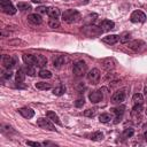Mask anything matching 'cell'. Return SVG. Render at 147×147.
Listing matches in <instances>:
<instances>
[{"instance_id": "obj_18", "label": "cell", "mask_w": 147, "mask_h": 147, "mask_svg": "<svg viewBox=\"0 0 147 147\" xmlns=\"http://www.w3.org/2000/svg\"><path fill=\"white\" fill-rule=\"evenodd\" d=\"M64 63V56H62V55H55L54 57H53V67L54 68H60L62 64Z\"/></svg>"}, {"instance_id": "obj_10", "label": "cell", "mask_w": 147, "mask_h": 147, "mask_svg": "<svg viewBox=\"0 0 147 147\" xmlns=\"http://www.w3.org/2000/svg\"><path fill=\"white\" fill-rule=\"evenodd\" d=\"M88 99L91 102L93 103H98L100 101H102L103 99V94H102V91L101 90H96V91H93L92 93H90L88 95Z\"/></svg>"}, {"instance_id": "obj_5", "label": "cell", "mask_w": 147, "mask_h": 147, "mask_svg": "<svg viewBox=\"0 0 147 147\" xmlns=\"http://www.w3.org/2000/svg\"><path fill=\"white\" fill-rule=\"evenodd\" d=\"M102 29L100 26H94V25H90V26H85V29H83V32L88 36V37H94V36H100L102 33Z\"/></svg>"}, {"instance_id": "obj_8", "label": "cell", "mask_w": 147, "mask_h": 147, "mask_svg": "<svg viewBox=\"0 0 147 147\" xmlns=\"http://www.w3.org/2000/svg\"><path fill=\"white\" fill-rule=\"evenodd\" d=\"M37 124H38L39 127H41L44 130H48V131H55L56 130L55 126L53 125V123L49 122V118L48 119H46V118H39L37 121Z\"/></svg>"}, {"instance_id": "obj_35", "label": "cell", "mask_w": 147, "mask_h": 147, "mask_svg": "<svg viewBox=\"0 0 147 147\" xmlns=\"http://www.w3.org/2000/svg\"><path fill=\"white\" fill-rule=\"evenodd\" d=\"M38 56V63H37V67H45L47 64V60L42 56V55H37Z\"/></svg>"}, {"instance_id": "obj_20", "label": "cell", "mask_w": 147, "mask_h": 147, "mask_svg": "<svg viewBox=\"0 0 147 147\" xmlns=\"http://www.w3.org/2000/svg\"><path fill=\"white\" fill-rule=\"evenodd\" d=\"M47 117H48L52 122H54L55 124H57V125H62V123H61V121H60L59 116H57L54 111H47Z\"/></svg>"}, {"instance_id": "obj_12", "label": "cell", "mask_w": 147, "mask_h": 147, "mask_svg": "<svg viewBox=\"0 0 147 147\" xmlns=\"http://www.w3.org/2000/svg\"><path fill=\"white\" fill-rule=\"evenodd\" d=\"M124 100H125V92L123 90L115 92L111 96V102L114 103H122Z\"/></svg>"}, {"instance_id": "obj_31", "label": "cell", "mask_w": 147, "mask_h": 147, "mask_svg": "<svg viewBox=\"0 0 147 147\" xmlns=\"http://www.w3.org/2000/svg\"><path fill=\"white\" fill-rule=\"evenodd\" d=\"M96 17H98L96 14H91V15H88V16L85 17L84 23H85V24H91V23H93V22L96 20Z\"/></svg>"}, {"instance_id": "obj_13", "label": "cell", "mask_w": 147, "mask_h": 147, "mask_svg": "<svg viewBox=\"0 0 147 147\" xmlns=\"http://www.w3.org/2000/svg\"><path fill=\"white\" fill-rule=\"evenodd\" d=\"M18 113L24 117V118H32L34 116V111L31 109V108H28V107H23V108H20L18 109Z\"/></svg>"}, {"instance_id": "obj_29", "label": "cell", "mask_w": 147, "mask_h": 147, "mask_svg": "<svg viewBox=\"0 0 147 147\" xmlns=\"http://www.w3.org/2000/svg\"><path fill=\"white\" fill-rule=\"evenodd\" d=\"M38 75H39L40 78H44V79H48V78L52 77V72L48 71V70H45V69H41Z\"/></svg>"}, {"instance_id": "obj_30", "label": "cell", "mask_w": 147, "mask_h": 147, "mask_svg": "<svg viewBox=\"0 0 147 147\" xmlns=\"http://www.w3.org/2000/svg\"><path fill=\"white\" fill-rule=\"evenodd\" d=\"M22 69H23V70H24V72H25L26 75H29V76H34V75H36V71H34V69L32 68V65L26 64V65H25V67H23Z\"/></svg>"}, {"instance_id": "obj_36", "label": "cell", "mask_w": 147, "mask_h": 147, "mask_svg": "<svg viewBox=\"0 0 147 147\" xmlns=\"http://www.w3.org/2000/svg\"><path fill=\"white\" fill-rule=\"evenodd\" d=\"M48 25H49V28L55 29V28H59L60 26V22L56 18H51L49 22H48Z\"/></svg>"}, {"instance_id": "obj_28", "label": "cell", "mask_w": 147, "mask_h": 147, "mask_svg": "<svg viewBox=\"0 0 147 147\" xmlns=\"http://www.w3.org/2000/svg\"><path fill=\"white\" fill-rule=\"evenodd\" d=\"M90 139H92V140H94V141H100V140L103 139V134H102L100 131H96V132H94V133H92V134L90 136Z\"/></svg>"}, {"instance_id": "obj_7", "label": "cell", "mask_w": 147, "mask_h": 147, "mask_svg": "<svg viewBox=\"0 0 147 147\" xmlns=\"http://www.w3.org/2000/svg\"><path fill=\"white\" fill-rule=\"evenodd\" d=\"M87 79H88V82L91 84H94V85L98 84L99 80H100V71H99V69L93 68L92 70H90L88 74H87Z\"/></svg>"}, {"instance_id": "obj_24", "label": "cell", "mask_w": 147, "mask_h": 147, "mask_svg": "<svg viewBox=\"0 0 147 147\" xmlns=\"http://www.w3.org/2000/svg\"><path fill=\"white\" fill-rule=\"evenodd\" d=\"M132 101H133V105H142V102H144V96H142V94L136 93V94L133 95Z\"/></svg>"}, {"instance_id": "obj_6", "label": "cell", "mask_w": 147, "mask_h": 147, "mask_svg": "<svg viewBox=\"0 0 147 147\" xmlns=\"http://www.w3.org/2000/svg\"><path fill=\"white\" fill-rule=\"evenodd\" d=\"M145 20H146V15L141 10H134L130 16V21L133 23H142L145 22Z\"/></svg>"}, {"instance_id": "obj_37", "label": "cell", "mask_w": 147, "mask_h": 147, "mask_svg": "<svg viewBox=\"0 0 147 147\" xmlns=\"http://www.w3.org/2000/svg\"><path fill=\"white\" fill-rule=\"evenodd\" d=\"M95 113H96V109H87V110H85L84 111V116H86V117H93L94 115H95Z\"/></svg>"}, {"instance_id": "obj_21", "label": "cell", "mask_w": 147, "mask_h": 147, "mask_svg": "<svg viewBox=\"0 0 147 147\" xmlns=\"http://www.w3.org/2000/svg\"><path fill=\"white\" fill-rule=\"evenodd\" d=\"M25 72H24V70L22 69V68H20L18 70H17V72H16V82L17 83H23L24 82V78H25Z\"/></svg>"}, {"instance_id": "obj_19", "label": "cell", "mask_w": 147, "mask_h": 147, "mask_svg": "<svg viewBox=\"0 0 147 147\" xmlns=\"http://www.w3.org/2000/svg\"><path fill=\"white\" fill-rule=\"evenodd\" d=\"M47 15H48L51 18H57V17L60 16V9L56 8V7H51V8H48Z\"/></svg>"}, {"instance_id": "obj_34", "label": "cell", "mask_w": 147, "mask_h": 147, "mask_svg": "<svg viewBox=\"0 0 147 147\" xmlns=\"http://www.w3.org/2000/svg\"><path fill=\"white\" fill-rule=\"evenodd\" d=\"M17 8L21 9V10H30L31 9V6L28 2H18L17 3Z\"/></svg>"}, {"instance_id": "obj_2", "label": "cell", "mask_w": 147, "mask_h": 147, "mask_svg": "<svg viewBox=\"0 0 147 147\" xmlns=\"http://www.w3.org/2000/svg\"><path fill=\"white\" fill-rule=\"evenodd\" d=\"M86 69H87L86 63H85L83 60H79V61H77V62L74 64L72 72H74L75 76H77V77H82V76H84V75L86 74Z\"/></svg>"}, {"instance_id": "obj_22", "label": "cell", "mask_w": 147, "mask_h": 147, "mask_svg": "<svg viewBox=\"0 0 147 147\" xmlns=\"http://www.w3.org/2000/svg\"><path fill=\"white\" fill-rule=\"evenodd\" d=\"M141 46H144V42L140 41V40H134V41H132V42H129V47H130L131 49H134V51L140 49Z\"/></svg>"}, {"instance_id": "obj_26", "label": "cell", "mask_w": 147, "mask_h": 147, "mask_svg": "<svg viewBox=\"0 0 147 147\" xmlns=\"http://www.w3.org/2000/svg\"><path fill=\"white\" fill-rule=\"evenodd\" d=\"M99 121L102 122V123H108V122L111 121V115L108 114V113H103L99 116Z\"/></svg>"}, {"instance_id": "obj_27", "label": "cell", "mask_w": 147, "mask_h": 147, "mask_svg": "<svg viewBox=\"0 0 147 147\" xmlns=\"http://www.w3.org/2000/svg\"><path fill=\"white\" fill-rule=\"evenodd\" d=\"M133 133H134V130H133V129L126 127V129H124V131H123V133H122V137H123V139H126V138L132 137Z\"/></svg>"}, {"instance_id": "obj_32", "label": "cell", "mask_w": 147, "mask_h": 147, "mask_svg": "<svg viewBox=\"0 0 147 147\" xmlns=\"http://www.w3.org/2000/svg\"><path fill=\"white\" fill-rule=\"evenodd\" d=\"M130 38H131V33L130 32H123L122 36L119 37V40H121V42L125 44V42H129Z\"/></svg>"}, {"instance_id": "obj_11", "label": "cell", "mask_w": 147, "mask_h": 147, "mask_svg": "<svg viewBox=\"0 0 147 147\" xmlns=\"http://www.w3.org/2000/svg\"><path fill=\"white\" fill-rule=\"evenodd\" d=\"M23 61L25 62V64L34 67L38 63V56L37 55H32V54H24L23 55Z\"/></svg>"}, {"instance_id": "obj_23", "label": "cell", "mask_w": 147, "mask_h": 147, "mask_svg": "<svg viewBox=\"0 0 147 147\" xmlns=\"http://www.w3.org/2000/svg\"><path fill=\"white\" fill-rule=\"evenodd\" d=\"M51 84L49 83H44V82H39L36 83V88L41 90V91H46V90H51Z\"/></svg>"}, {"instance_id": "obj_1", "label": "cell", "mask_w": 147, "mask_h": 147, "mask_svg": "<svg viewBox=\"0 0 147 147\" xmlns=\"http://www.w3.org/2000/svg\"><path fill=\"white\" fill-rule=\"evenodd\" d=\"M62 20L67 23H75L80 20V14L76 9H67L62 14Z\"/></svg>"}, {"instance_id": "obj_43", "label": "cell", "mask_w": 147, "mask_h": 147, "mask_svg": "<svg viewBox=\"0 0 147 147\" xmlns=\"http://www.w3.org/2000/svg\"><path fill=\"white\" fill-rule=\"evenodd\" d=\"M146 115H147V108H146Z\"/></svg>"}, {"instance_id": "obj_15", "label": "cell", "mask_w": 147, "mask_h": 147, "mask_svg": "<svg viewBox=\"0 0 147 147\" xmlns=\"http://www.w3.org/2000/svg\"><path fill=\"white\" fill-rule=\"evenodd\" d=\"M118 40H119V36H117V34H109V36H106L102 38V41L106 44H109V45H114V44L118 42Z\"/></svg>"}, {"instance_id": "obj_9", "label": "cell", "mask_w": 147, "mask_h": 147, "mask_svg": "<svg viewBox=\"0 0 147 147\" xmlns=\"http://www.w3.org/2000/svg\"><path fill=\"white\" fill-rule=\"evenodd\" d=\"M141 113H142V105H134L132 108V118L134 119L136 123L141 121Z\"/></svg>"}, {"instance_id": "obj_39", "label": "cell", "mask_w": 147, "mask_h": 147, "mask_svg": "<svg viewBox=\"0 0 147 147\" xmlns=\"http://www.w3.org/2000/svg\"><path fill=\"white\" fill-rule=\"evenodd\" d=\"M2 77L6 78V79H9V78L11 77V71H10V69H8V71H3V72H2Z\"/></svg>"}, {"instance_id": "obj_33", "label": "cell", "mask_w": 147, "mask_h": 147, "mask_svg": "<svg viewBox=\"0 0 147 147\" xmlns=\"http://www.w3.org/2000/svg\"><path fill=\"white\" fill-rule=\"evenodd\" d=\"M64 92H65L64 86H57L53 90V94H55V95H62V94H64Z\"/></svg>"}, {"instance_id": "obj_16", "label": "cell", "mask_w": 147, "mask_h": 147, "mask_svg": "<svg viewBox=\"0 0 147 147\" xmlns=\"http://www.w3.org/2000/svg\"><path fill=\"white\" fill-rule=\"evenodd\" d=\"M124 109H125V107L124 106H121V107H117V108H113V109H110L115 115H116V123L118 122V121H121L122 119V116H123V114H124Z\"/></svg>"}, {"instance_id": "obj_40", "label": "cell", "mask_w": 147, "mask_h": 147, "mask_svg": "<svg viewBox=\"0 0 147 147\" xmlns=\"http://www.w3.org/2000/svg\"><path fill=\"white\" fill-rule=\"evenodd\" d=\"M48 11V8L44 7V6H40L37 8V13H47Z\"/></svg>"}, {"instance_id": "obj_4", "label": "cell", "mask_w": 147, "mask_h": 147, "mask_svg": "<svg viewBox=\"0 0 147 147\" xmlns=\"http://www.w3.org/2000/svg\"><path fill=\"white\" fill-rule=\"evenodd\" d=\"M0 3H1V9L5 14H8V15H14L16 13V8L13 6L11 1L9 0H0Z\"/></svg>"}, {"instance_id": "obj_14", "label": "cell", "mask_w": 147, "mask_h": 147, "mask_svg": "<svg viewBox=\"0 0 147 147\" xmlns=\"http://www.w3.org/2000/svg\"><path fill=\"white\" fill-rule=\"evenodd\" d=\"M28 21L30 22V23H32V24H34V25H39V24H41L42 23V18H41V16L39 15V14H30L29 16H28Z\"/></svg>"}, {"instance_id": "obj_38", "label": "cell", "mask_w": 147, "mask_h": 147, "mask_svg": "<svg viewBox=\"0 0 147 147\" xmlns=\"http://www.w3.org/2000/svg\"><path fill=\"white\" fill-rule=\"evenodd\" d=\"M83 105H84V98L77 99V100H76V102H75V106H76V107H78V108L83 107Z\"/></svg>"}, {"instance_id": "obj_41", "label": "cell", "mask_w": 147, "mask_h": 147, "mask_svg": "<svg viewBox=\"0 0 147 147\" xmlns=\"http://www.w3.org/2000/svg\"><path fill=\"white\" fill-rule=\"evenodd\" d=\"M26 145H29V146H34V147H39V146H40L39 142H34V141H26Z\"/></svg>"}, {"instance_id": "obj_25", "label": "cell", "mask_w": 147, "mask_h": 147, "mask_svg": "<svg viewBox=\"0 0 147 147\" xmlns=\"http://www.w3.org/2000/svg\"><path fill=\"white\" fill-rule=\"evenodd\" d=\"M103 67H105V69L110 70V69H114L115 63L111 59H106V60H103Z\"/></svg>"}, {"instance_id": "obj_42", "label": "cell", "mask_w": 147, "mask_h": 147, "mask_svg": "<svg viewBox=\"0 0 147 147\" xmlns=\"http://www.w3.org/2000/svg\"><path fill=\"white\" fill-rule=\"evenodd\" d=\"M145 139H146V141H147V131L145 132Z\"/></svg>"}, {"instance_id": "obj_3", "label": "cell", "mask_w": 147, "mask_h": 147, "mask_svg": "<svg viewBox=\"0 0 147 147\" xmlns=\"http://www.w3.org/2000/svg\"><path fill=\"white\" fill-rule=\"evenodd\" d=\"M2 67L6 69H11L16 63H17V57L16 56H10V55H3L1 59Z\"/></svg>"}, {"instance_id": "obj_17", "label": "cell", "mask_w": 147, "mask_h": 147, "mask_svg": "<svg viewBox=\"0 0 147 147\" xmlns=\"http://www.w3.org/2000/svg\"><path fill=\"white\" fill-rule=\"evenodd\" d=\"M114 25H115V23L113 21H109V20H103L100 23V28H102V30H105V31L114 29Z\"/></svg>"}]
</instances>
